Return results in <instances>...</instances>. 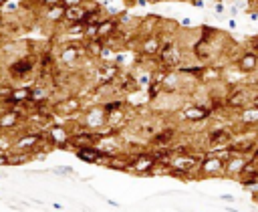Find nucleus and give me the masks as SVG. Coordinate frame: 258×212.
I'll use <instances>...</instances> for the list:
<instances>
[{"label":"nucleus","mask_w":258,"mask_h":212,"mask_svg":"<svg viewBox=\"0 0 258 212\" xmlns=\"http://www.w3.org/2000/svg\"><path fill=\"white\" fill-rule=\"evenodd\" d=\"M34 155L28 153V151H6V160H8V166H22L26 162H30Z\"/></svg>","instance_id":"nucleus-23"},{"label":"nucleus","mask_w":258,"mask_h":212,"mask_svg":"<svg viewBox=\"0 0 258 212\" xmlns=\"http://www.w3.org/2000/svg\"><path fill=\"white\" fill-rule=\"evenodd\" d=\"M173 137H175V131L173 129H163V131H159V133H155L153 135V143L155 145H161V147H167L171 141H173Z\"/></svg>","instance_id":"nucleus-25"},{"label":"nucleus","mask_w":258,"mask_h":212,"mask_svg":"<svg viewBox=\"0 0 258 212\" xmlns=\"http://www.w3.org/2000/svg\"><path fill=\"white\" fill-rule=\"evenodd\" d=\"M22 119L24 117H20L18 113H14L10 109L8 111H2L0 113V131H12V129H16Z\"/></svg>","instance_id":"nucleus-16"},{"label":"nucleus","mask_w":258,"mask_h":212,"mask_svg":"<svg viewBox=\"0 0 258 212\" xmlns=\"http://www.w3.org/2000/svg\"><path fill=\"white\" fill-rule=\"evenodd\" d=\"M198 172H200V176H210V178H214V176H224V162L222 160H218V157H210V155H202V160H200V164H198Z\"/></svg>","instance_id":"nucleus-3"},{"label":"nucleus","mask_w":258,"mask_h":212,"mask_svg":"<svg viewBox=\"0 0 258 212\" xmlns=\"http://www.w3.org/2000/svg\"><path fill=\"white\" fill-rule=\"evenodd\" d=\"M52 147H60V149H73L71 147V129L67 125H60V123H52L44 135Z\"/></svg>","instance_id":"nucleus-1"},{"label":"nucleus","mask_w":258,"mask_h":212,"mask_svg":"<svg viewBox=\"0 0 258 212\" xmlns=\"http://www.w3.org/2000/svg\"><path fill=\"white\" fill-rule=\"evenodd\" d=\"M44 135L42 133H38V131H28V133H22V135H18L14 141H12V147L16 149V151H28V153H32L34 151V147L38 145V141L42 139Z\"/></svg>","instance_id":"nucleus-4"},{"label":"nucleus","mask_w":258,"mask_h":212,"mask_svg":"<svg viewBox=\"0 0 258 212\" xmlns=\"http://www.w3.org/2000/svg\"><path fill=\"white\" fill-rule=\"evenodd\" d=\"M248 103H250V97H248V93H246L244 89H234V91H230L228 97L224 99V105H228V107H232V109H242V107H246Z\"/></svg>","instance_id":"nucleus-11"},{"label":"nucleus","mask_w":258,"mask_h":212,"mask_svg":"<svg viewBox=\"0 0 258 212\" xmlns=\"http://www.w3.org/2000/svg\"><path fill=\"white\" fill-rule=\"evenodd\" d=\"M87 14V8L85 6H71V8H64V20L69 24H75V22H83Z\"/></svg>","instance_id":"nucleus-21"},{"label":"nucleus","mask_w":258,"mask_h":212,"mask_svg":"<svg viewBox=\"0 0 258 212\" xmlns=\"http://www.w3.org/2000/svg\"><path fill=\"white\" fill-rule=\"evenodd\" d=\"M4 26V18H2V14H0V28Z\"/></svg>","instance_id":"nucleus-36"},{"label":"nucleus","mask_w":258,"mask_h":212,"mask_svg":"<svg viewBox=\"0 0 258 212\" xmlns=\"http://www.w3.org/2000/svg\"><path fill=\"white\" fill-rule=\"evenodd\" d=\"M210 115H212V109H208V107H204V105H187V107L183 109V119L194 121V123L204 121V119H208Z\"/></svg>","instance_id":"nucleus-12"},{"label":"nucleus","mask_w":258,"mask_h":212,"mask_svg":"<svg viewBox=\"0 0 258 212\" xmlns=\"http://www.w3.org/2000/svg\"><path fill=\"white\" fill-rule=\"evenodd\" d=\"M75 153H77V157L81 162H87V164H105V160H107V155L97 145L79 147V149H75Z\"/></svg>","instance_id":"nucleus-6"},{"label":"nucleus","mask_w":258,"mask_h":212,"mask_svg":"<svg viewBox=\"0 0 258 212\" xmlns=\"http://www.w3.org/2000/svg\"><path fill=\"white\" fill-rule=\"evenodd\" d=\"M6 2H10V0H0V8H4V4H6Z\"/></svg>","instance_id":"nucleus-35"},{"label":"nucleus","mask_w":258,"mask_h":212,"mask_svg":"<svg viewBox=\"0 0 258 212\" xmlns=\"http://www.w3.org/2000/svg\"><path fill=\"white\" fill-rule=\"evenodd\" d=\"M246 160H248V155H230V157L224 162V176L240 178V174H242V168H244Z\"/></svg>","instance_id":"nucleus-9"},{"label":"nucleus","mask_w":258,"mask_h":212,"mask_svg":"<svg viewBox=\"0 0 258 212\" xmlns=\"http://www.w3.org/2000/svg\"><path fill=\"white\" fill-rule=\"evenodd\" d=\"M200 79L214 83V81H220V79H222V75H220V71H216V69H202V73H200Z\"/></svg>","instance_id":"nucleus-28"},{"label":"nucleus","mask_w":258,"mask_h":212,"mask_svg":"<svg viewBox=\"0 0 258 212\" xmlns=\"http://www.w3.org/2000/svg\"><path fill=\"white\" fill-rule=\"evenodd\" d=\"M40 4H44V6L48 8V6H54V4H60V0H40Z\"/></svg>","instance_id":"nucleus-32"},{"label":"nucleus","mask_w":258,"mask_h":212,"mask_svg":"<svg viewBox=\"0 0 258 212\" xmlns=\"http://www.w3.org/2000/svg\"><path fill=\"white\" fill-rule=\"evenodd\" d=\"M81 55H83V48H81V46H77V44H69V46L62 48V52H60V61L67 63V65H71V63H77V59H81Z\"/></svg>","instance_id":"nucleus-22"},{"label":"nucleus","mask_w":258,"mask_h":212,"mask_svg":"<svg viewBox=\"0 0 258 212\" xmlns=\"http://www.w3.org/2000/svg\"><path fill=\"white\" fill-rule=\"evenodd\" d=\"M32 65H34V61H32L30 57L16 59V61L8 67V73H10V77H12V79H20V77H24V75H28V73H30Z\"/></svg>","instance_id":"nucleus-10"},{"label":"nucleus","mask_w":258,"mask_h":212,"mask_svg":"<svg viewBox=\"0 0 258 212\" xmlns=\"http://www.w3.org/2000/svg\"><path fill=\"white\" fill-rule=\"evenodd\" d=\"M157 55H159V61H161L163 65H175V63L181 59V50H179V46H177L173 40L163 42Z\"/></svg>","instance_id":"nucleus-7"},{"label":"nucleus","mask_w":258,"mask_h":212,"mask_svg":"<svg viewBox=\"0 0 258 212\" xmlns=\"http://www.w3.org/2000/svg\"><path fill=\"white\" fill-rule=\"evenodd\" d=\"M81 127H85V129L97 133L101 127H105V111H103L101 107H93V109H89V111L85 113V117H83Z\"/></svg>","instance_id":"nucleus-5"},{"label":"nucleus","mask_w":258,"mask_h":212,"mask_svg":"<svg viewBox=\"0 0 258 212\" xmlns=\"http://www.w3.org/2000/svg\"><path fill=\"white\" fill-rule=\"evenodd\" d=\"M250 103H252V107H258V95L250 97Z\"/></svg>","instance_id":"nucleus-34"},{"label":"nucleus","mask_w":258,"mask_h":212,"mask_svg":"<svg viewBox=\"0 0 258 212\" xmlns=\"http://www.w3.org/2000/svg\"><path fill=\"white\" fill-rule=\"evenodd\" d=\"M46 99H48V91H46L44 87H34V89H30V99H28V103L40 105V103H44Z\"/></svg>","instance_id":"nucleus-26"},{"label":"nucleus","mask_w":258,"mask_h":212,"mask_svg":"<svg viewBox=\"0 0 258 212\" xmlns=\"http://www.w3.org/2000/svg\"><path fill=\"white\" fill-rule=\"evenodd\" d=\"M0 166H8V160H6V151H0Z\"/></svg>","instance_id":"nucleus-33"},{"label":"nucleus","mask_w":258,"mask_h":212,"mask_svg":"<svg viewBox=\"0 0 258 212\" xmlns=\"http://www.w3.org/2000/svg\"><path fill=\"white\" fill-rule=\"evenodd\" d=\"M28 99H30V87H14L10 93V99L6 103L20 105V103H28Z\"/></svg>","instance_id":"nucleus-19"},{"label":"nucleus","mask_w":258,"mask_h":212,"mask_svg":"<svg viewBox=\"0 0 258 212\" xmlns=\"http://www.w3.org/2000/svg\"><path fill=\"white\" fill-rule=\"evenodd\" d=\"M54 111L62 113V115H73V113L81 111V99L79 97H67L54 105Z\"/></svg>","instance_id":"nucleus-15"},{"label":"nucleus","mask_w":258,"mask_h":212,"mask_svg":"<svg viewBox=\"0 0 258 212\" xmlns=\"http://www.w3.org/2000/svg\"><path fill=\"white\" fill-rule=\"evenodd\" d=\"M44 16H46V20H50V22H62V20H64V6H60V4L48 6V8L44 10Z\"/></svg>","instance_id":"nucleus-24"},{"label":"nucleus","mask_w":258,"mask_h":212,"mask_svg":"<svg viewBox=\"0 0 258 212\" xmlns=\"http://www.w3.org/2000/svg\"><path fill=\"white\" fill-rule=\"evenodd\" d=\"M54 172H56V174H73L71 168H62V166H60V168H54Z\"/></svg>","instance_id":"nucleus-31"},{"label":"nucleus","mask_w":258,"mask_h":212,"mask_svg":"<svg viewBox=\"0 0 258 212\" xmlns=\"http://www.w3.org/2000/svg\"><path fill=\"white\" fill-rule=\"evenodd\" d=\"M236 67L240 73H254L258 69V55L254 50H246L238 57L236 61Z\"/></svg>","instance_id":"nucleus-8"},{"label":"nucleus","mask_w":258,"mask_h":212,"mask_svg":"<svg viewBox=\"0 0 258 212\" xmlns=\"http://www.w3.org/2000/svg\"><path fill=\"white\" fill-rule=\"evenodd\" d=\"M103 40H99V38H93V40H87L85 42V50L89 52V55H93V57H99L101 55V50H103Z\"/></svg>","instance_id":"nucleus-27"},{"label":"nucleus","mask_w":258,"mask_h":212,"mask_svg":"<svg viewBox=\"0 0 258 212\" xmlns=\"http://www.w3.org/2000/svg\"><path fill=\"white\" fill-rule=\"evenodd\" d=\"M208 141L214 145V147H224L232 141V133L224 127H218V129H212L208 131Z\"/></svg>","instance_id":"nucleus-14"},{"label":"nucleus","mask_w":258,"mask_h":212,"mask_svg":"<svg viewBox=\"0 0 258 212\" xmlns=\"http://www.w3.org/2000/svg\"><path fill=\"white\" fill-rule=\"evenodd\" d=\"M155 166L157 164H155V157H153L151 151H139L129 162V170L135 172V174H149Z\"/></svg>","instance_id":"nucleus-2"},{"label":"nucleus","mask_w":258,"mask_h":212,"mask_svg":"<svg viewBox=\"0 0 258 212\" xmlns=\"http://www.w3.org/2000/svg\"><path fill=\"white\" fill-rule=\"evenodd\" d=\"M238 119H240V123L242 125H256L258 123V107H242L240 109V115H238Z\"/></svg>","instance_id":"nucleus-20"},{"label":"nucleus","mask_w":258,"mask_h":212,"mask_svg":"<svg viewBox=\"0 0 258 212\" xmlns=\"http://www.w3.org/2000/svg\"><path fill=\"white\" fill-rule=\"evenodd\" d=\"M159 48H161V40H159V36H155V34H149L147 38L141 40V52L147 55V57L157 55Z\"/></svg>","instance_id":"nucleus-17"},{"label":"nucleus","mask_w":258,"mask_h":212,"mask_svg":"<svg viewBox=\"0 0 258 212\" xmlns=\"http://www.w3.org/2000/svg\"><path fill=\"white\" fill-rule=\"evenodd\" d=\"M85 0H60V6L64 8H71V6H83Z\"/></svg>","instance_id":"nucleus-30"},{"label":"nucleus","mask_w":258,"mask_h":212,"mask_svg":"<svg viewBox=\"0 0 258 212\" xmlns=\"http://www.w3.org/2000/svg\"><path fill=\"white\" fill-rule=\"evenodd\" d=\"M117 30H119L117 20H113V18H103V20L97 24V38H99V40H107V38H111L113 34H117Z\"/></svg>","instance_id":"nucleus-13"},{"label":"nucleus","mask_w":258,"mask_h":212,"mask_svg":"<svg viewBox=\"0 0 258 212\" xmlns=\"http://www.w3.org/2000/svg\"><path fill=\"white\" fill-rule=\"evenodd\" d=\"M254 46H256V50H258V38H256V42H254ZM258 55V52H256Z\"/></svg>","instance_id":"nucleus-37"},{"label":"nucleus","mask_w":258,"mask_h":212,"mask_svg":"<svg viewBox=\"0 0 258 212\" xmlns=\"http://www.w3.org/2000/svg\"><path fill=\"white\" fill-rule=\"evenodd\" d=\"M252 2H258V0H252Z\"/></svg>","instance_id":"nucleus-39"},{"label":"nucleus","mask_w":258,"mask_h":212,"mask_svg":"<svg viewBox=\"0 0 258 212\" xmlns=\"http://www.w3.org/2000/svg\"><path fill=\"white\" fill-rule=\"evenodd\" d=\"M12 89H14V87H10V85H0V101H8Z\"/></svg>","instance_id":"nucleus-29"},{"label":"nucleus","mask_w":258,"mask_h":212,"mask_svg":"<svg viewBox=\"0 0 258 212\" xmlns=\"http://www.w3.org/2000/svg\"><path fill=\"white\" fill-rule=\"evenodd\" d=\"M256 200H258V192H256Z\"/></svg>","instance_id":"nucleus-38"},{"label":"nucleus","mask_w":258,"mask_h":212,"mask_svg":"<svg viewBox=\"0 0 258 212\" xmlns=\"http://www.w3.org/2000/svg\"><path fill=\"white\" fill-rule=\"evenodd\" d=\"M129 162H131V157H127L125 153H117V155L107 157L103 166H107V168H111V170H121V172H127V170H129Z\"/></svg>","instance_id":"nucleus-18"}]
</instances>
